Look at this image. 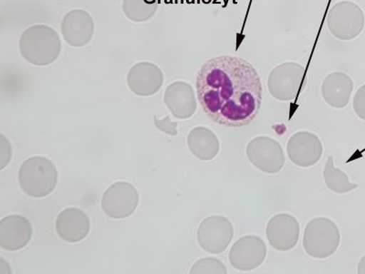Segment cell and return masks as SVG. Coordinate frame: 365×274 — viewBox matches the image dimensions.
I'll use <instances>...</instances> for the list:
<instances>
[{"mask_svg": "<svg viewBox=\"0 0 365 274\" xmlns=\"http://www.w3.org/2000/svg\"><path fill=\"white\" fill-rule=\"evenodd\" d=\"M197 93L208 118L223 126H249L262 108L259 74L237 56L222 55L205 63L198 71Z\"/></svg>", "mask_w": 365, "mask_h": 274, "instance_id": "obj_1", "label": "cell"}, {"mask_svg": "<svg viewBox=\"0 0 365 274\" xmlns=\"http://www.w3.org/2000/svg\"><path fill=\"white\" fill-rule=\"evenodd\" d=\"M19 183L25 194L44 198L56 188L57 169L51 160L43 156H34L26 160L19 168Z\"/></svg>", "mask_w": 365, "mask_h": 274, "instance_id": "obj_2", "label": "cell"}, {"mask_svg": "<svg viewBox=\"0 0 365 274\" xmlns=\"http://www.w3.org/2000/svg\"><path fill=\"white\" fill-rule=\"evenodd\" d=\"M341 234L336 223L330 218L319 217L309 221L305 228L303 247L306 253L315 259H326L336 253Z\"/></svg>", "mask_w": 365, "mask_h": 274, "instance_id": "obj_3", "label": "cell"}, {"mask_svg": "<svg viewBox=\"0 0 365 274\" xmlns=\"http://www.w3.org/2000/svg\"><path fill=\"white\" fill-rule=\"evenodd\" d=\"M247 156L250 162L260 171L276 174L285 165L282 146L269 136H259L247 143Z\"/></svg>", "mask_w": 365, "mask_h": 274, "instance_id": "obj_4", "label": "cell"}, {"mask_svg": "<svg viewBox=\"0 0 365 274\" xmlns=\"http://www.w3.org/2000/svg\"><path fill=\"white\" fill-rule=\"evenodd\" d=\"M138 203V192L128 182L114 183L104 192L102 198L104 213L116 220L131 216Z\"/></svg>", "mask_w": 365, "mask_h": 274, "instance_id": "obj_5", "label": "cell"}, {"mask_svg": "<svg viewBox=\"0 0 365 274\" xmlns=\"http://www.w3.org/2000/svg\"><path fill=\"white\" fill-rule=\"evenodd\" d=\"M234 236L230 221L222 216L205 218L197 230V240L202 249L211 254L224 253Z\"/></svg>", "mask_w": 365, "mask_h": 274, "instance_id": "obj_6", "label": "cell"}, {"mask_svg": "<svg viewBox=\"0 0 365 274\" xmlns=\"http://www.w3.org/2000/svg\"><path fill=\"white\" fill-rule=\"evenodd\" d=\"M267 248L262 238L251 235L240 238L230 253V262L233 268L250 272L259 267L266 259Z\"/></svg>", "mask_w": 365, "mask_h": 274, "instance_id": "obj_7", "label": "cell"}, {"mask_svg": "<svg viewBox=\"0 0 365 274\" xmlns=\"http://www.w3.org/2000/svg\"><path fill=\"white\" fill-rule=\"evenodd\" d=\"M287 152L293 164L299 168H309L319 161L324 153V146L314 133L302 131L289 138Z\"/></svg>", "mask_w": 365, "mask_h": 274, "instance_id": "obj_8", "label": "cell"}, {"mask_svg": "<svg viewBox=\"0 0 365 274\" xmlns=\"http://www.w3.org/2000/svg\"><path fill=\"white\" fill-rule=\"evenodd\" d=\"M266 233L270 246L277 250L289 251L298 243L299 224L292 215H275L267 225Z\"/></svg>", "mask_w": 365, "mask_h": 274, "instance_id": "obj_9", "label": "cell"}, {"mask_svg": "<svg viewBox=\"0 0 365 274\" xmlns=\"http://www.w3.org/2000/svg\"><path fill=\"white\" fill-rule=\"evenodd\" d=\"M32 237L31 224L27 218L11 215L0 221V246L8 251H17L28 245Z\"/></svg>", "mask_w": 365, "mask_h": 274, "instance_id": "obj_10", "label": "cell"}, {"mask_svg": "<svg viewBox=\"0 0 365 274\" xmlns=\"http://www.w3.org/2000/svg\"><path fill=\"white\" fill-rule=\"evenodd\" d=\"M56 231L58 236L66 243H79L90 233L89 218L79 208H66L57 218Z\"/></svg>", "mask_w": 365, "mask_h": 274, "instance_id": "obj_11", "label": "cell"}, {"mask_svg": "<svg viewBox=\"0 0 365 274\" xmlns=\"http://www.w3.org/2000/svg\"><path fill=\"white\" fill-rule=\"evenodd\" d=\"M128 86L137 96H153L163 86L162 71L155 65L137 64L130 71Z\"/></svg>", "mask_w": 365, "mask_h": 274, "instance_id": "obj_12", "label": "cell"}, {"mask_svg": "<svg viewBox=\"0 0 365 274\" xmlns=\"http://www.w3.org/2000/svg\"><path fill=\"white\" fill-rule=\"evenodd\" d=\"M165 103L175 118H191L197 109L193 90L187 83H175L168 87Z\"/></svg>", "mask_w": 365, "mask_h": 274, "instance_id": "obj_13", "label": "cell"}, {"mask_svg": "<svg viewBox=\"0 0 365 274\" xmlns=\"http://www.w3.org/2000/svg\"><path fill=\"white\" fill-rule=\"evenodd\" d=\"M187 146L192 154L203 161H210L220 152L217 137L207 127H195L187 136Z\"/></svg>", "mask_w": 365, "mask_h": 274, "instance_id": "obj_14", "label": "cell"}, {"mask_svg": "<svg viewBox=\"0 0 365 274\" xmlns=\"http://www.w3.org/2000/svg\"><path fill=\"white\" fill-rule=\"evenodd\" d=\"M324 177L327 188L337 194L349 193L358 187L357 184L350 181L346 173L341 171L340 168H335L334 158L331 156H329L326 162Z\"/></svg>", "mask_w": 365, "mask_h": 274, "instance_id": "obj_15", "label": "cell"}, {"mask_svg": "<svg viewBox=\"0 0 365 274\" xmlns=\"http://www.w3.org/2000/svg\"><path fill=\"white\" fill-rule=\"evenodd\" d=\"M191 273H227V270L220 260L207 258L195 263L192 267Z\"/></svg>", "mask_w": 365, "mask_h": 274, "instance_id": "obj_16", "label": "cell"}, {"mask_svg": "<svg viewBox=\"0 0 365 274\" xmlns=\"http://www.w3.org/2000/svg\"><path fill=\"white\" fill-rule=\"evenodd\" d=\"M354 109L358 117L365 121V86H361L355 94Z\"/></svg>", "mask_w": 365, "mask_h": 274, "instance_id": "obj_17", "label": "cell"}, {"mask_svg": "<svg viewBox=\"0 0 365 274\" xmlns=\"http://www.w3.org/2000/svg\"><path fill=\"white\" fill-rule=\"evenodd\" d=\"M155 123L156 127H158L159 130H161L162 132L170 136L178 135V123H172L169 117H165V118L163 120H158V117H155Z\"/></svg>", "mask_w": 365, "mask_h": 274, "instance_id": "obj_18", "label": "cell"}, {"mask_svg": "<svg viewBox=\"0 0 365 274\" xmlns=\"http://www.w3.org/2000/svg\"><path fill=\"white\" fill-rule=\"evenodd\" d=\"M358 273L365 274V256L361 258L358 264Z\"/></svg>", "mask_w": 365, "mask_h": 274, "instance_id": "obj_19", "label": "cell"}]
</instances>
